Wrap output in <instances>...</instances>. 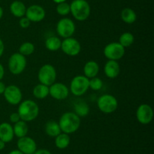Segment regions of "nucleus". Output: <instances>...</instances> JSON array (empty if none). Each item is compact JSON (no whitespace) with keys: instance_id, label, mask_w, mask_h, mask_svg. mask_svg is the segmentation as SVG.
Segmentation results:
<instances>
[{"instance_id":"obj_1","label":"nucleus","mask_w":154,"mask_h":154,"mask_svg":"<svg viewBox=\"0 0 154 154\" xmlns=\"http://www.w3.org/2000/svg\"><path fill=\"white\" fill-rule=\"evenodd\" d=\"M58 123L62 132L68 134H73L80 128L81 118L74 112H66L62 115Z\"/></svg>"},{"instance_id":"obj_2","label":"nucleus","mask_w":154,"mask_h":154,"mask_svg":"<svg viewBox=\"0 0 154 154\" xmlns=\"http://www.w3.org/2000/svg\"><path fill=\"white\" fill-rule=\"evenodd\" d=\"M17 113L21 120L26 122H32L38 116V105L32 100H25L20 103Z\"/></svg>"},{"instance_id":"obj_3","label":"nucleus","mask_w":154,"mask_h":154,"mask_svg":"<svg viewBox=\"0 0 154 154\" xmlns=\"http://www.w3.org/2000/svg\"><path fill=\"white\" fill-rule=\"evenodd\" d=\"M90 4L86 0H73L70 4V13L77 21H86L90 17Z\"/></svg>"},{"instance_id":"obj_4","label":"nucleus","mask_w":154,"mask_h":154,"mask_svg":"<svg viewBox=\"0 0 154 154\" xmlns=\"http://www.w3.org/2000/svg\"><path fill=\"white\" fill-rule=\"evenodd\" d=\"M97 106L101 112L106 114L112 113L118 107V101L114 95L105 94L99 98Z\"/></svg>"},{"instance_id":"obj_5","label":"nucleus","mask_w":154,"mask_h":154,"mask_svg":"<svg viewBox=\"0 0 154 154\" xmlns=\"http://www.w3.org/2000/svg\"><path fill=\"white\" fill-rule=\"evenodd\" d=\"M38 79L40 83L47 86L54 84L57 79V71L54 66L49 63L43 65L39 69Z\"/></svg>"},{"instance_id":"obj_6","label":"nucleus","mask_w":154,"mask_h":154,"mask_svg":"<svg viewBox=\"0 0 154 154\" xmlns=\"http://www.w3.org/2000/svg\"><path fill=\"white\" fill-rule=\"evenodd\" d=\"M27 60L25 56L18 53L12 54L8 60V69L14 75L22 73L26 67Z\"/></svg>"},{"instance_id":"obj_7","label":"nucleus","mask_w":154,"mask_h":154,"mask_svg":"<svg viewBox=\"0 0 154 154\" xmlns=\"http://www.w3.org/2000/svg\"><path fill=\"white\" fill-rule=\"evenodd\" d=\"M89 89V79L85 75H76L70 83V91L75 96H81Z\"/></svg>"},{"instance_id":"obj_8","label":"nucleus","mask_w":154,"mask_h":154,"mask_svg":"<svg viewBox=\"0 0 154 154\" xmlns=\"http://www.w3.org/2000/svg\"><path fill=\"white\" fill-rule=\"evenodd\" d=\"M57 32L59 36L64 39L72 37L75 32V23L70 18H62L57 24Z\"/></svg>"},{"instance_id":"obj_9","label":"nucleus","mask_w":154,"mask_h":154,"mask_svg":"<svg viewBox=\"0 0 154 154\" xmlns=\"http://www.w3.org/2000/svg\"><path fill=\"white\" fill-rule=\"evenodd\" d=\"M125 54V48L119 42H111L104 48V55L110 60H120Z\"/></svg>"},{"instance_id":"obj_10","label":"nucleus","mask_w":154,"mask_h":154,"mask_svg":"<svg viewBox=\"0 0 154 154\" xmlns=\"http://www.w3.org/2000/svg\"><path fill=\"white\" fill-rule=\"evenodd\" d=\"M61 49L67 55L74 57L79 54L81 52V45L76 39L69 37L62 41Z\"/></svg>"},{"instance_id":"obj_11","label":"nucleus","mask_w":154,"mask_h":154,"mask_svg":"<svg viewBox=\"0 0 154 154\" xmlns=\"http://www.w3.org/2000/svg\"><path fill=\"white\" fill-rule=\"evenodd\" d=\"M3 94L6 101L11 105H17L22 101V91L20 88L14 85L7 86Z\"/></svg>"},{"instance_id":"obj_12","label":"nucleus","mask_w":154,"mask_h":154,"mask_svg":"<svg viewBox=\"0 0 154 154\" xmlns=\"http://www.w3.org/2000/svg\"><path fill=\"white\" fill-rule=\"evenodd\" d=\"M136 118L138 122L143 125H147L151 122L153 118L152 107L148 104H141L136 110Z\"/></svg>"},{"instance_id":"obj_13","label":"nucleus","mask_w":154,"mask_h":154,"mask_svg":"<svg viewBox=\"0 0 154 154\" xmlns=\"http://www.w3.org/2000/svg\"><path fill=\"white\" fill-rule=\"evenodd\" d=\"M49 95L54 99L62 101L69 96V89L63 83L54 82L49 86Z\"/></svg>"},{"instance_id":"obj_14","label":"nucleus","mask_w":154,"mask_h":154,"mask_svg":"<svg viewBox=\"0 0 154 154\" xmlns=\"http://www.w3.org/2000/svg\"><path fill=\"white\" fill-rule=\"evenodd\" d=\"M46 15L45 10L38 5H30L26 11L25 17L28 18L30 22L38 23L43 21Z\"/></svg>"},{"instance_id":"obj_15","label":"nucleus","mask_w":154,"mask_h":154,"mask_svg":"<svg viewBox=\"0 0 154 154\" xmlns=\"http://www.w3.org/2000/svg\"><path fill=\"white\" fill-rule=\"evenodd\" d=\"M17 145V149L23 154H33L37 149V144L34 139L27 135L18 139Z\"/></svg>"},{"instance_id":"obj_16","label":"nucleus","mask_w":154,"mask_h":154,"mask_svg":"<svg viewBox=\"0 0 154 154\" xmlns=\"http://www.w3.org/2000/svg\"><path fill=\"white\" fill-rule=\"evenodd\" d=\"M104 72L106 76L109 79L117 78L120 72V67L118 62L116 60H108L104 66Z\"/></svg>"},{"instance_id":"obj_17","label":"nucleus","mask_w":154,"mask_h":154,"mask_svg":"<svg viewBox=\"0 0 154 154\" xmlns=\"http://www.w3.org/2000/svg\"><path fill=\"white\" fill-rule=\"evenodd\" d=\"M13 126L8 122H2L0 124V140L5 143L11 142L14 139Z\"/></svg>"},{"instance_id":"obj_18","label":"nucleus","mask_w":154,"mask_h":154,"mask_svg":"<svg viewBox=\"0 0 154 154\" xmlns=\"http://www.w3.org/2000/svg\"><path fill=\"white\" fill-rule=\"evenodd\" d=\"M99 71V66L97 62L94 61V60H90V61L87 62L84 65V75L87 78L90 79L93 78V77H96L98 75Z\"/></svg>"},{"instance_id":"obj_19","label":"nucleus","mask_w":154,"mask_h":154,"mask_svg":"<svg viewBox=\"0 0 154 154\" xmlns=\"http://www.w3.org/2000/svg\"><path fill=\"white\" fill-rule=\"evenodd\" d=\"M10 11L14 16L20 18L25 16L26 8L22 2L14 1L10 5Z\"/></svg>"},{"instance_id":"obj_20","label":"nucleus","mask_w":154,"mask_h":154,"mask_svg":"<svg viewBox=\"0 0 154 154\" xmlns=\"http://www.w3.org/2000/svg\"><path fill=\"white\" fill-rule=\"evenodd\" d=\"M14 134L18 138L25 137L27 135L29 131L28 125L26 122L23 120H20L19 122L14 123V125L13 126Z\"/></svg>"},{"instance_id":"obj_21","label":"nucleus","mask_w":154,"mask_h":154,"mask_svg":"<svg viewBox=\"0 0 154 154\" xmlns=\"http://www.w3.org/2000/svg\"><path fill=\"white\" fill-rule=\"evenodd\" d=\"M45 132L49 137H56L62 132L58 122L55 121H49L45 125Z\"/></svg>"},{"instance_id":"obj_22","label":"nucleus","mask_w":154,"mask_h":154,"mask_svg":"<svg viewBox=\"0 0 154 154\" xmlns=\"http://www.w3.org/2000/svg\"><path fill=\"white\" fill-rule=\"evenodd\" d=\"M70 136L66 133L61 132L55 137V145L58 149H64L70 144Z\"/></svg>"},{"instance_id":"obj_23","label":"nucleus","mask_w":154,"mask_h":154,"mask_svg":"<svg viewBox=\"0 0 154 154\" xmlns=\"http://www.w3.org/2000/svg\"><path fill=\"white\" fill-rule=\"evenodd\" d=\"M121 19L126 24H132L136 21V13L130 8H126L121 11Z\"/></svg>"},{"instance_id":"obj_24","label":"nucleus","mask_w":154,"mask_h":154,"mask_svg":"<svg viewBox=\"0 0 154 154\" xmlns=\"http://www.w3.org/2000/svg\"><path fill=\"white\" fill-rule=\"evenodd\" d=\"M62 41L57 36H50L45 41V47L51 51H57L61 48Z\"/></svg>"},{"instance_id":"obj_25","label":"nucleus","mask_w":154,"mask_h":154,"mask_svg":"<svg viewBox=\"0 0 154 154\" xmlns=\"http://www.w3.org/2000/svg\"><path fill=\"white\" fill-rule=\"evenodd\" d=\"M74 113L78 115L79 117H84L87 116L90 113V107L89 105L84 101H78L75 103L74 106Z\"/></svg>"},{"instance_id":"obj_26","label":"nucleus","mask_w":154,"mask_h":154,"mask_svg":"<svg viewBox=\"0 0 154 154\" xmlns=\"http://www.w3.org/2000/svg\"><path fill=\"white\" fill-rule=\"evenodd\" d=\"M33 95L38 99H44L49 95V86L45 85H37L33 89Z\"/></svg>"},{"instance_id":"obj_27","label":"nucleus","mask_w":154,"mask_h":154,"mask_svg":"<svg viewBox=\"0 0 154 154\" xmlns=\"http://www.w3.org/2000/svg\"><path fill=\"white\" fill-rule=\"evenodd\" d=\"M134 41H135V37L133 35L129 32H126L120 36L119 43L124 48H128L133 44Z\"/></svg>"},{"instance_id":"obj_28","label":"nucleus","mask_w":154,"mask_h":154,"mask_svg":"<svg viewBox=\"0 0 154 154\" xmlns=\"http://www.w3.org/2000/svg\"><path fill=\"white\" fill-rule=\"evenodd\" d=\"M35 51V45L32 42H26L23 43L19 48V53L23 56H29L33 54Z\"/></svg>"},{"instance_id":"obj_29","label":"nucleus","mask_w":154,"mask_h":154,"mask_svg":"<svg viewBox=\"0 0 154 154\" xmlns=\"http://www.w3.org/2000/svg\"><path fill=\"white\" fill-rule=\"evenodd\" d=\"M56 10L57 13L61 16H66L70 13V5L66 2L60 3V4H57Z\"/></svg>"},{"instance_id":"obj_30","label":"nucleus","mask_w":154,"mask_h":154,"mask_svg":"<svg viewBox=\"0 0 154 154\" xmlns=\"http://www.w3.org/2000/svg\"><path fill=\"white\" fill-rule=\"evenodd\" d=\"M103 86V82L101 79L98 77H93V78L89 79V88L94 91H99Z\"/></svg>"},{"instance_id":"obj_31","label":"nucleus","mask_w":154,"mask_h":154,"mask_svg":"<svg viewBox=\"0 0 154 154\" xmlns=\"http://www.w3.org/2000/svg\"><path fill=\"white\" fill-rule=\"evenodd\" d=\"M30 24H31L30 21L28 19V18H26V17H23V18H20V19L19 24H20V27L21 28L23 29L28 28V27L30 26Z\"/></svg>"},{"instance_id":"obj_32","label":"nucleus","mask_w":154,"mask_h":154,"mask_svg":"<svg viewBox=\"0 0 154 154\" xmlns=\"http://www.w3.org/2000/svg\"><path fill=\"white\" fill-rule=\"evenodd\" d=\"M10 120L11 122H13V123H16V122H19L20 120H21L20 117V115L18 114V113H12L10 115Z\"/></svg>"},{"instance_id":"obj_33","label":"nucleus","mask_w":154,"mask_h":154,"mask_svg":"<svg viewBox=\"0 0 154 154\" xmlns=\"http://www.w3.org/2000/svg\"><path fill=\"white\" fill-rule=\"evenodd\" d=\"M33 154H52L49 150L46 149H36L35 152Z\"/></svg>"},{"instance_id":"obj_34","label":"nucleus","mask_w":154,"mask_h":154,"mask_svg":"<svg viewBox=\"0 0 154 154\" xmlns=\"http://www.w3.org/2000/svg\"><path fill=\"white\" fill-rule=\"evenodd\" d=\"M4 50H5V45H4V42L3 41L0 39V57L4 53Z\"/></svg>"},{"instance_id":"obj_35","label":"nucleus","mask_w":154,"mask_h":154,"mask_svg":"<svg viewBox=\"0 0 154 154\" xmlns=\"http://www.w3.org/2000/svg\"><path fill=\"white\" fill-rule=\"evenodd\" d=\"M5 75V69H4V66H2V63H0V81L3 79Z\"/></svg>"},{"instance_id":"obj_36","label":"nucleus","mask_w":154,"mask_h":154,"mask_svg":"<svg viewBox=\"0 0 154 154\" xmlns=\"http://www.w3.org/2000/svg\"><path fill=\"white\" fill-rule=\"evenodd\" d=\"M5 88H6L5 85L2 82L0 81V95L4 93L5 90Z\"/></svg>"},{"instance_id":"obj_37","label":"nucleus","mask_w":154,"mask_h":154,"mask_svg":"<svg viewBox=\"0 0 154 154\" xmlns=\"http://www.w3.org/2000/svg\"><path fill=\"white\" fill-rule=\"evenodd\" d=\"M8 154H23L22 152L19 150V149H14V150L11 151Z\"/></svg>"},{"instance_id":"obj_38","label":"nucleus","mask_w":154,"mask_h":154,"mask_svg":"<svg viewBox=\"0 0 154 154\" xmlns=\"http://www.w3.org/2000/svg\"><path fill=\"white\" fill-rule=\"evenodd\" d=\"M5 147V143L2 140H0V150H2Z\"/></svg>"},{"instance_id":"obj_39","label":"nucleus","mask_w":154,"mask_h":154,"mask_svg":"<svg viewBox=\"0 0 154 154\" xmlns=\"http://www.w3.org/2000/svg\"><path fill=\"white\" fill-rule=\"evenodd\" d=\"M53 1L55 3H57V4H60V3L65 2H66V0H53Z\"/></svg>"},{"instance_id":"obj_40","label":"nucleus","mask_w":154,"mask_h":154,"mask_svg":"<svg viewBox=\"0 0 154 154\" xmlns=\"http://www.w3.org/2000/svg\"><path fill=\"white\" fill-rule=\"evenodd\" d=\"M3 14H4V11H3V9H2V8L1 6H0V19H1V18H2Z\"/></svg>"}]
</instances>
